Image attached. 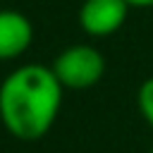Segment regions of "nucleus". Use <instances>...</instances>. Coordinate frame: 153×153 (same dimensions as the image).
Here are the masks:
<instances>
[{
	"mask_svg": "<svg viewBox=\"0 0 153 153\" xmlns=\"http://www.w3.org/2000/svg\"><path fill=\"white\" fill-rule=\"evenodd\" d=\"M65 100V86L53 67L26 62L0 81V124L24 143L41 141L55 127Z\"/></svg>",
	"mask_w": 153,
	"mask_h": 153,
	"instance_id": "1",
	"label": "nucleus"
},
{
	"mask_svg": "<svg viewBox=\"0 0 153 153\" xmlns=\"http://www.w3.org/2000/svg\"><path fill=\"white\" fill-rule=\"evenodd\" d=\"M53 72L60 79V84L69 91H86L100 84L105 76V57L103 53L91 43H72L62 48L53 60Z\"/></svg>",
	"mask_w": 153,
	"mask_h": 153,
	"instance_id": "2",
	"label": "nucleus"
},
{
	"mask_svg": "<svg viewBox=\"0 0 153 153\" xmlns=\"http://www.w3.org/2000/svg\"><path fill=\"white\" fill-rule=\"evenodd\" d=\"M129 10L127 0H81L76 22L86 36L108 38L124 26Z\"/></svg>",
	"mask_w": 153,
	"mask_h": 153,
	"instance_id": "3",
	"label": "nucleus"
},
{
	"mask_svg": "<svg viewBox=\"0 0 153 153\" xmlns=\"http://www.w3.org/2000/svg\"><path fill=\"white\" fill-rule=\"evenodd\" d=\"M33 43V24L19 10H0V62L22 57Z\"/></svg>",
	"mask_w": 153,
	"mask_h": 153,
	"instance_id": "4",
	"label": "nucleus"
},
{
	"mask_svg": "<svg viewBox=\"0 0 153 153\" xmlns=\"http://www.w3.org/2000/svg\"><path fill=\"white\" fill-rule=\"evenodd\" d=\"M136 110L143 117V122L153 129V74L146 76L136 88Z\"/></svg>",
	"mask_w": 153,
	"mask_h": 153,
	"instance_id": "5",
	"label": "nucleus"
},
{
	"mask_svg": "<svg viewBox=\"0 0 153 153\" xmlns=\"http://www.w3.org/2000/svg\"><path fill=\"white\" fill-rule=\"evenodd\" d=\"M127 5L136 10H153V0H127Z\"/></svg>",
	"mask_w": 153,
	"mask_h": 153,
	"instance_id": "6",
	"label": "nucleus"
},
{
	"mask_svg": "<svg viewBox=\"0 0 153 153\" xmlns=\"http://www.w3.org/2000/svg\"><path fill=\"white\" fill-rule=\"evenodd\" d=\"M148 153H153V146H151V151H148Z\"/></svg>",
	"mask_w": 153,
	"mask_h": 153,
	"instance_id": "7",
	"label": "nucleus"
},
{
	"mask_svg": "<svg viewBox=\"0 0 153 153\" xmlns=\"http://www.w3.org/2000/svg\"><path fill=\"white\" fill-rule=\"evenodd\" d=\"M0 153H2V151H0Z\"/></svg>",
	"mask_w": 153,
	"mask_h": 153,
	"instance_id": "8",
	"label": "nucleus"
}]
</instances>
